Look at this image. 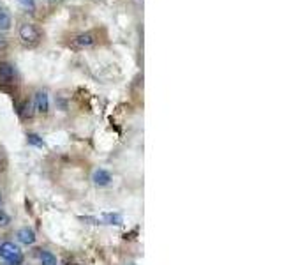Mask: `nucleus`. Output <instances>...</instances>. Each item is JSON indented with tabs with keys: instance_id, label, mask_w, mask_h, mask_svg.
Wrapping results in <instances>:
<instances>
[{
	"instance_id": "obj_1",
	"label": "nucleus",
	"mask_w": 282,
	"mask_h": 265,
	"mask_svg": "<svg viewBox=\"0 0 282 265\" xmlns=\"http://www.w3.org/2000/svg\"><path fill=\"white\" fill-rule=\"evenodd\" d=\"M0 257L7 265L23 264V253L20 251V248L14 242H2L0 244Z\"/></svg>"
},
{
	"instance_id": "obj_2",
	"label": "nucleus",
	"mask_w": 282,
	"mask_h": 265,
	"mask_svg": "<svg viewBox=\"0 0 282 265\" xmlns=\"http://www.w3.org/2000/svg\"><path fill=\"white\" fill-rule=\"evenodd\" d=\"M18 34H20L21 42L29 48L35 46L39 42V39H41V32H39V29L34 23H23L20 27V30H18Z\"/></svg>"
},
{
	"instance_id": "obj_3",
	"label": "nucleus",
	"mask_w": 282,
	"mask_h": 265,
	"mask_svg": "<svg viewBox=\"0 0 282 265\" xmlns=\"http://www.w3.org/2000/svg\"><path fill=\"white\" fill-rule=\"evenodd\" d=\"M97 42V36L94 32H85V34H78L72 39V46L76 48H90Z\"/></svg>"
},
{
	"instance_id": "obj_4",
	"label": "nucleus",
	"mask_w": 282,
	"mask_h": 265,
	"mask_svg": "<svg viewBox=\"0 0 282 265\" xmlns=\"http://www.w3.org/2000/svg\"><path fill=\"white\" fill-rule=\"evenodd\" d=\"M34 108L37 114H48V110H50V97L44 90H39L34 97Z\"/></svg>"
},
{
	"instance_id": "obj_5",
	"label": "nucleus",
	"mask_w": 282,
	"mask_h": 265,
	"mask_svg": "<svg viewBox=\"0 0 282 265\" xmlns=\"http://www.w3.org/2000/svg\"><path fill=\"white\" fill-rule=\"evenodd\" d=\"M92 181H94V184L99 186V188H104V186H110L111 184L113 177H111V173L108 172V170L97 168L95 172L92 173Z\"/></svg>"
},
{
	"instance_id": "obj_6",
	"label": "nucleus",
	"mask_w": 282,
	"mask_h": 265,
	"mask_svg": "<svg viewBox=\"0 0 282 265\" xmlns=\"http://www.w3.org/2000/svg\"><path fill=\"white\" fill-rule=\"evenodd\" d=\"M14 81V68L9 62H0V85H11Z\"/></svg>"
},
{
	"instance_id": "obj_7",
	"label": "nucleus",
	"mask_w": 282,
	"mask_h": 265,
	"mask_svg": "<svg viewBox=\"0 0 282 265\" xmlns=\"http://www.w3.org/2000/svg\"><path fill=\"white\" fill-rule=\"evenodd\" d=\"M16 237H18V240H20L21 244H25V246H32L35 242V233H34V230L32 228H29V227H25V228H20L18 230V233H16Z\"/></svg>"
},
{
	"instance_id": "obj_8",
	"label": "nucleus",
	"mask_w": 282,
	"mask_h": 265,
	"mask_svg": "<svg viewBox=\"0 0 282 265\" xmlns=\"http://www.w3.org/2000/svg\"><path fill=\"white\" fill-rule=\"evenodd\" d=\"M13 25V20H11V14L5 11L4 7H0V32L9 30Z\"/></svg>"
},
{
	"instance_id": "obj_9",
	"label": "nucleus",
	"mask_w": 282,
	"mask_h": 265,
	"mask_svg": "<svg viewBox=\"0 0 282 265\" xmlns=\"http://www.w3.org/2000/svg\"><path fill=\"white\" fill-rule=\"evenodd\" d=\"M34 112H35L34 103L25 101L23 103V106H21V110H20V115H21V118H32L34 117Z\"/></svg>"
},
{
	"instance_id": "obj_10",
	"label": "nucleus",
	"mask_w": 282,
	"mask_h": 265,
	"mask_svg": "<svg viewBox=\"0 0 282 265\" xmlns=\"http://www.w3.org/2000/svg\"><path fill=\"white\" fill-rule=\"evenodd\" d=\"M39 260L42 265H57V257L51 251H41L39 253Z\"/></svg>"
},
{
	"instance_id": "obj_11",
	"label": "nucleus",
	"mask_w": 282,
	"mask_h": 265,
	"mask_svg": "<svg viewBox=\"0 0 282 265\" xmlns=\"http://www.w3.org/2000/svg\"><path fill=\"white\" fill-rule=\"evenodd\" d=\"M102 223H106V225H122L124 223V219H122V216L120 214H104L102 216V219H101Z\"/></svg>"
},
{
	"instance_id": "obj_12",
	"label": "nucleus",
	"mask_w": 282,
	"mask_h": 265,
	"mask_svg": "<svg viewBox=\"0 0 282 265\" xmlns=\"http://www.w3.org/2000/svg\"><path fill=\"white\" fill-rule=\"evenodd\" d=\"M27 140H29L30 145H35V147H42L44 145V142H42V138L39 135H34V133H30L29 136H27Z\"/></svg>"
},
{
	"instance_id": "obj_13",
	"label": "nucleus",
	"mask_w": 282,
	"mask_h": 265,
	"mask_svg": "<svg viewBox=\"0 0 282 265\" xmlns=\"http://www.w3.org/2000/svg\"><path fill=\"white\" fill-rule=\"evenodd\" d=\"M20 2V5L25 11H29V13H34L35 11V0H18Z\"/></svg>"
},
{
	"instance_id": "obj_14",
	"label": "nucleus",
	"mask_w": 282,
	"mask_h": 265,
	"mask_svg": "<svg viewBox=\"0 0 282 265\" xmlns=\"http://www.w3.org/2000/svg\"><path fill=\"white\" fill-rule=\"evenodd\" d=\"M9 223H11V218H9V216L0 209V227H7Z\"/></svg>"
},
{
	"instance_id": "obj_15",
	"label": "nucleus",
	"mask_w": 282,
	"mask_h": 265,
	"mask_svg": "<svg viewBox=\"0 0 282 265\" xmlns=\"http://www.w3.org/2000/svg\"><path fill=\"white\" fill-rule=\"evenodd\" d=\"M5 46H7V41H5L4 36H0V50H4Z\"/></svg>"
},
{
	"instance_id": "obj_16",
	"label": "nucleus",
	"mask_w": 282,
	"mask_h": 265,
	"mask_svg": "<svg viewBox=\"0 0 282 265\" xmlns=\"http://www.w3.org/2000/svg\"><path fill=\"white\" fill-rule=\"evenodd\" d=\"M0 207H2V193H0Z\"/></svg>"
},
{
	"instance_id": "obj_17",
	"label": "nucleus",
	"mask_w": 282,
	"mask_h": 265,
	"mask_svg": "<svg viewBox=\"0 0 282 265\" xmlns=\"http://www.w3.org/2000/svg\"><path fill=\"white\" fill-rule=\"evenodd\" d=\"M129 265H134V264H129Z\"/></svg>"
}]
</instances>
